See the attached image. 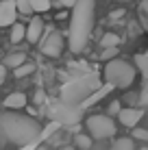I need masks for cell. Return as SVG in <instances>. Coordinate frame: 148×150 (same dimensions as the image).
<instances>
[{
    "label": "cell",
    "instance_id": "cell-8",
    "mask_svg": "<svg viewBox=\"0 0 148 150\" xmlns=\"http://www.w3.org/2000/svg\"><path fill=\"white\" fill-rule=\"evenodd\" d=\"M18 22V7L15 0H0V28L13 26Z\"/></svg>",
    "mask_w": 148,
    "mask_h": 150
},
{
    "label": "cell",
    "instance_id": "cell-1",
    "mask_svg": "<svg viewBox=\"0 0 148 150\" xmlns=\"http://www.w3.org/2000/svg\"><path fill=\"white\" fill-rule=\"evenodd\" d=\"M42 133V126L30 115L22 113H0V148L4 146H28Z\"/></svg>",
    "mask_w": 148,
    "mask_h": 150
},
{
    "label": "cell",
    "instance_id": "cell-19",
    "mask_svg": "<svg viewBox=\"0 0 148 150\" xmlns=\"http://www.w3.org/2000/svg\"><path fill=\"white\" fill-rule=\"evenodd\" d=\"M33 72H35V63H33V61H26V63L20 65L13 74H15V79H24V76H30Z\"/></svg>",
    "mask_w": 148,
    "mask_h": 150
},
{
    "label": "cell",
    "instance_id": "cell-26",
    "mask_svg": "<svg viewBox=\"0 0 148 150\" xmlns=\"http://www.w3.org/2000/svg\"><path fill=\"white\" fill-rule=\"evenodd\" d=\"M4 79H7V68H4V65L0 63V85L4 83Z\"/></svg>",
    "mask_w": 148,
    "mask_h": 150
},
{
    "label": "cell",
    "instance_id": "cell-24",
    "mask_svg": "<svg viewBox=\"0 0 148 150\" xmlns=\"http://www.w3.org/2000/svg\"><path fill=\"white\" fill-rule=\"evenodd\" d=\"M120 111H122V105H120L118 100H113V102L109 105V117H111V115H118Z\"/></svg>",
    "mask_w": 148,
    "mask_h": 150
},
{
    "label": "cell",
    "instance_id": "cell-7",
    "mask_svg": "<svg viewBox=\"0 0 148 150\" xmlns=\"http://www.w3.org/2000/svg\"><path fill=\"white\" fill-rule=\"evenodd\" d=\"M81 107H68L63 105V102H55V105H50V117H52L55 122L59 124H65V126H70V124H76L81 120Z\"/></svg>",
    "mask_w": 148,
    "mask_h": 150
},
{
    "label": "cell",
    "instance_id": "cell-11",
    "mask_svg": "<svg viewBox=\"0 0 148 150\" xmlns=\"http://www.w3.org/2000/svg\"><path fill=\"white\" fill-rule=\"evenodd\" d=\"M28 105L26 100V94H22V91H13V94H9L7 98L2 100V107L9 111H18V109H24V107Z\"/></svg>",
    "mask_w": 148,
    "mask_h": 150
},
{
    "label": "cell",
    "instance_id": "cell-30",
    "mask_svg": "<svg viewBox=\"0 0 148 150\" xmlns=\"http://www.w3.org/2000/svg\"><path fill=\"white\" fill-rule=\"evenodd\" d=\"M115 2H131V0H115Z\"/></svg>",
    "mask_w": 148,
    "mask_h": 150
},
{
    "label": "cell",
    "instance_id": "cell-5",
    "mask_svg": "<svg viewBox=\"0 0 148 150\" xmlns=\"http://www.w3.org/2000/svg\"><path fill=\"white\" fill-rule=\"evenodd\" d=\"M87 126V135L91 139H109L115 135V122L111 120L107 113H94L85 120Z\"/></svg>",
    "mask_w": 148,
    "mask_h": 150
},
{
    "label": "cell",
    "instance_id": "cell-21",
    "mask_svg": "<svg viewBox=\"0 0 148 150\" xmlns=\"http://www.w3.org/2000/svg\"><path fill=\"white\" fill-rule=\"evenodd\" d=\"M118 59V48H107V50H100V61H113Z\"/></svg>",
    "mask_w": 148,
    "mask_h": 150
},
{
    "label": "cell",
    "instance_id": "cell-10",
    "mask_svg": "<svg viewBox=\"0 0 148 150\" xmlns=\"http://www.w3.org/2000/svg\"><path fill=\"white\" fill-rule=\"evenodd\" d=\"M142 117H144V111L135 109V107H126V109H122L118 113L120 124H122V126H129V128H135L137 124L142 122Z\"/></svg>",
    "mask_w": 148,
    "mask_h": 150
},
{
    "label": "cell",
    "instance_id": "cell-6",
    "mask_svg": "<svg viewBox=\"0 0 148 150\" xmlns=\"http://www.w3.org/2000/svg\"><path fill=\"white\" fill-rule=\"evenodd\" d=\"M63 48H65V39H63V33H59V30H46V35L42 37V41H39L42 54L52 57V59L61 57Z\"/></svg>",
    "mask_w": 148,
    "mask_h": 150
},
{
    "label": "cell",
    "instance_id": "cell-15",
    "mask_svg": "<svg viewBox=\"0 0 148 150\" xmlns=\"http://www.w3.org/2000/svg\"><path fill=\"white\" fill-rule=\"evenodd\" d=\"M91 144H94V139L87 133H76L74 135V148L76 150H91Z\"/></svg>",
    "mask_w": 148,
    "mask_h": 150
},
{
    "label": "cell",
    "instance_id": "cell-23",
    "mask_svg": "<svg viewBox=\"0 0 148 150\" xmlns=\"http://www.w3.org/2000/svg\"><path fill=\"white\" fill-rule=\"evenodd\" d=\"M131 139H137V142H148V128H135Z\"/></svg>",
    "mask_w": 148,
    "mask_h": 150
},
{
    "label": "cell",
    "instance_id": "cell-14",
    "mask_svg": "<svg viewBox=\"0 0 148 150\" xmlns=\"http://www.w3.org/2000/svg\"><path fill=\"white\" fill-rule=\"evenodd\" d=\"M9 39H11V44H20L22 39H26V24H20V22H15L13 26H11Z\"/></svg>",
    "mask_w": 148,
    "mask_h": 150
},
{
    "label": "cell",
    "instance_id": "cell-9",
    "mask_svg": "<svg viewBox=\"0 0 148 150\" xmlns=\"http://www.w3.org/2000/svg\"><path fill=\"white\" fill-rule=\"evenodd\" d=\"M44 35H46V24H44V20L39 18V15L30 18V22L26 24V41H30V44H39Z\"/></svg>",
    "mask_w": 148,
    "mask_h": 150
},
{
    "label": "cell",
    "instance_id": "cell-16",
    "mask_svg": "<svg viewBox=\"0 0 148 150\" xmlns=\"http://www.w3.org/2000/svg\"><path fill=\"white\" fill-rule=\"evenodd\" d=\"M120 46V37L118 33H105L100 37V50H107V48H118Z\"/></svg>",
    "mask_w": 148,
    "mask_h": 150
},
{
    "label": "cell",
    "instance_id": "cell-22",
    "mask_svg": "<svg viewBox=\"0 0 148 150\" xmlns=\"http://www.w3.org/2000/svg\"><path fill=\"white\" fill-rule=\"evenodd\" d=\"M135 65L148 76V54H135Z\"/></svg>",
    "mask_w": 148,
    "mask_h": 150
},
{
    "label": "cell",
    "instance_id": "cell-27",
    "mask_svg": "<svg viewBox=\"0 0 148 150\" xmlns=\"http://www.w3.org/2000/svg\"><path fill=\"white\" fill-rule=\"evenodd\" d=\"M142 13H144V18H146V24H148V0H144V2H142Z\"/></svg>",
    "mask_w": 148,
    "mask_h": 150
},
{
    "label": "cell",
    "instance_id": "cell-17",
    "mask_svg": "<svg viewBox=\"0 0 148 150\" xmlns=\"http://www.w3.org/2000/svg\"><path fill=\"white\" fill-rule=\"evenodd\" d=\"M109 150H135V146H133V139L131 137H120L109 146Z\"/></svg>",
    "mask_w": 148,
    "mask_h": 150
},
{
    "label": "cell",
    "instance_id": "cell-13",
    "mask_svg": "<svg viewBox=\"0 0 148 150\" xmlns=\"http://www.w3.org/2000/svg\"><path fill=\"white\" fill-rule=\"evenodd\" d=\"M111 89H113V87H111V85H107V83H105V85L100 87L98 91H94V94H91V96L87 98V100H85L83 105H81V109H87V107L96 105V102H100V100H103V98H105L107 94H111Z\"/></svg>",
    "mask_w": 148,
    "mask_h": 150
},
{
    "label": "cell",
    "instance_id": "cell-28",
    "mask_svg": "<svg viewBox=\"0 0 148 150\" xmlns=\"http://www.w3.org/2000/svg\"><path fill=\"white\" fill-rule=\"evenodd\" d=\"M124 15V9H120V11H113L111 13V20H118V18H122Z\"/></svg>",
    "mask_w": 148,
    "mask_h": 150
},
{
    "label": "cell",
    "instance_id": "cell-29",
    "mask_svg": "<svg viewBox=\"0 0 148 150\" xmlns=\"http://www.w3.org/2000/svg\"><path fill=\"white\" fill-rule=\"evenodd\" d=\"M59 150H76V148H74V146H61Z\"/></svg>",
    "mask_w": 148,
    "mask_h": 150
},
{
    "label": "cell",
    "instance_id": "cell-31",
    "mask_svg": "<svg viewBox=\"0 0 148 150\" xmlns=\"http://www.w3.org/2000/svg\"><path fill=\"white\" fill-rule=\"evenodd\" d=\"M140 150H148V148H140Z\"/></svg>",
    "mask_w": 148,
    "mask_h": 150
},
{
    "label": "cell",
    "instance_id": "cell-4",
    "mask_svg": "<svg viewBox=\"0 0 148 150\" xmlns=\"http://www.w3.org/2000/svg\"><path fill=\"white\" fill-rule=\"evenodd\" d=\"M103 76H105V83L111 85L113 89H129L137 79V68L133 63H129V61L118 57V59L109 61L105 65Z\"/></svg>",
    "mask_w": 148,
    "mask_h": 150
},
{
    "label": "cell",
    "instance_id": "cell-20",
    "mask_svg": "<svg viewBox=\"0 0 148 150\" xmlns=\"http://www.w3.org/2000/svg\"><path fill=\"white\" fill-rule=\"evenodd\" d=\"M15 7H18V13H22V15H30L33 13L30 0H15Z\"/></svg>",
    "mask_w": 148,
    "mask_h": 150
},
{
    "label": "cell",
    "instance_id": "cell-2",
    "mask_svg": "<svg viewBox=\"0 0 148 150\" xmlns=\"http://www.w3.org/2000/svg\"><path fill=\"white\" fill-rule=\"evenodd\" d=\"M94 18H96V0H79L72 9L68 28V48L72 54H81L89 44L91 30H94Z\"/></svg>",
    "mask_w": 148,
    "mask_h": 150
},
{
    "label": "cell",
    "instance_id": "cell-12",
    "mask_svg": "<svg viewBox=\"0 0 148 150\" xmlns=\"http://www.w3.org/2000/svg\"><path fill=\"white\" fill-rule=\"evenodd\" d=\"M26 61H28L26 52H9V54L2 59V65H4L7 70H13V72H15V70L20 68V65L26 63Z\"/></svg>",
    "mask_w": 148,
    "mask_h": 150
},
{
    "label": "cell",
    "instance_id": "cell-18",
    "mask_svg": "<svg viewBox=\"0 0 148 150\" xmlns=\"http://www.w3.org/2000/svg\"><path fill=\"white\" fill-rule=\"evenodd\" d=\"M30 7H33V13H46L52 7V0H30Z\"/></svg>",
    "mask_w": 148,
    "mask_h": 150
},
{
    "label": "cell",
    "instance_id": "cell-3",
    "mask_svg": "<svg viewBox=\"0 0 148 150\" xmlns=\"http://www.w3.org/2000/svg\"><path fill=\"white\" fill-rule=\"evenodd\" d=\"M100 87L103 85H100V79L96 74H76L61 85L59 102H63L68 107H81Z\"/></svg>",
    "mask_w": 148,
    "mask_h": 150
},
{
    "label": "cell",
    "instance_id": "cell-25",
    "mask_svg": "<svg viewBox=\"0 0 148 150\" xmlns=\"http://www.w3.org/2000/svg\"><path fill=\"white\" fill-rule=\"evenodd\" d=\"M76 2H79V0H57L59 7H65V9H74Z\"/></svg>",
    "mask_w": 148,
    "mask_h": 150
}]
</instances>
